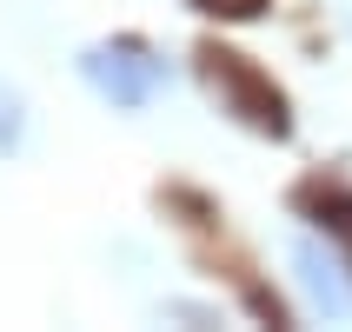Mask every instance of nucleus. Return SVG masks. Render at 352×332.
<instances>
[{"label": "nucleus", "instance_id": "f257e3e1", "mask_svg": "<svg viewBox=\"0 0 352 332\" xmlns=\"http://www.w3.org/2000/svg\"><path fill=\"white\" fill-rule=\"evenodd\" d=\"M199 74H206V87H213L226 107H233L246 126H259V133H286L293 120H286V93H279L273 80L259 74L246 54H226V47H199Z\"/></svg>", "mask_w": 352, "mask_h": 332}, {"label": "nucleus", "instance_id": "f03ea898", "mask_svg": "<svg viewBox=\"0 0 352 332\" xmlns=\"http://www.w3.org/2000/svg\"><path fill=\"white\" fill-rule=\"evenodd\" d=\"M293 266H299V286H306V299H313V313L352 319V266L333 253V246L299 239V246H293Z\"/></svg>", "mask_w": 352, "mask_h": 332}, {"label": "nucleus", "instance_id": "7ed1b4c3", "mask_svg": "<svg viewBox=\"0 0 352 332\" xmlns=\"http://www.w3.org/2000/svg\"><path fill=\"white\" fill-rule=\"evenodd\" d=\"M87 74H94L113 100L140 107V100L153 93L160 80H166V67H160V60H146L140 47H107V54H87Z\"/></svg>", "mask_w": 352, "mask_h": 332}, {"label": "nucleus", "instance_id": "20e7f679", "mask_svg": "<svg viewBox=\"0 0 352 332\" xmlns=\"http://www.w3.org/2000/svg\"><path fill=\"white\" fill-rule=\"evenodd\" d=\"M193 7H199V14H226V20H253L266 0H193Z\"/></svg>", "mask_w": 352, "mask_h": 332}]
</instances>
